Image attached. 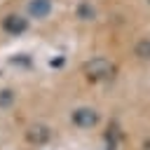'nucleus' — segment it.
<instances>
[{
  "label": "nucleus",
  "mask_w": 150,
  "mask_h": 150,
  "mask_svg": "<svg viewBox=\"0 0 150 150\" xmlns=\"http://www.w3.org/2000/svg\"><path fill=\"white\" fill-rule=\"evenodd\" d=\"M84 73H87L91 80H105V77H110V75L115 73V66H112L108 59L96 56V59H91V61L84 63Z\"/></svg>",
  "instance_id": "f257e3e1"
},
{
  "label": "nucleus",
  "mask_w": 150,
  "mask_h": 150,
  "mask_svg": "<svg viewBox=\"0 0 150 150\" xmlns=\"http://www.w3.org/2000/svg\"><path fill=\"white\" fill-rule=\"evenodd\" d=\"M70 120H73V124L80 127V129H91V127L98 124V112H96L94 108L82 105V108H75V110L70 112Z\"/></svg>",
  "instance_id": "f03ea898"
},
{
  "label": "nucleus",
  "mask_w": 150,
  "mask_h": 150,
  "mask_svg": "<svg viewBox=\"0 0 150 150\" xmlns=\"http://www.w3.org/2000/svg\"><path fill=\"white\" fill-rule=\"evenodd\" d=\"M2 28H5V33H9V35H21V33H26V28H28V19H23V16H19V14H7V16L2 19Z\"/></svg>",
  "instance_id": "7ed1b4c3"
},
{
  "label": "nucleus",
  "mask_w": 150,
  "mask_h": 150,
  "mask_svg": "<svg viewBox=\"0 0 150 150\" xmlns=\"http://www.w3.org/2000/svg\"><path fill=\"white\" fill-rule=\"evenodd\" d=\"M28 141L30 143H35V145H42V143H47L49 141V136H52V131H49V127H45V124H33L30 129H28Z\"/></svg>",
  "instance_id": "20e7f679"
},
{
  "label": "nucleus",
  "mask_w": 150,
  "mask_h": 150,
  "mask_svg": "<svg viewBox=\"0 0 150 150\" xmlns=\"http://www.w3.org/2000/svg\"><path fill=\"white\" fill-rule=\"evenodd\" d=\"M52 12V0H30L28 2V14L33 19H45Z\"/></svg>",
  "instance_id": "39448f33"
},
{
  "label": "nucleus",
  "mask_w": 150,
  "mask_h": 150,
  "mask_svg": "<svg viewBox=\"0 0 150 150\" xmlns=\"http://www.w3.org/2000/svg\"><path fill=\"white\" fill-rule=\"evenodd\" d=\"M94 14H96V12H94V7H91L87 0H82V2L77 5V19H82V21H91Z\"/></svg>",
  "instance_id": "423d86ee"
},
{
  "label": "nucleus",
  "mask_w": 150,
  "mask_h": 150,
  "mask_svg": "<svg viewBox=\"0 0 150 150\" xmlns=\"http://www.w3.org/2000/svg\"><path fill=\"white\" fill-rule=\"evenodd\" d=\"M134 54L138 59H150V40L148 38H141L136 42V47H134Z\"/></svg>",
  "instance_id": "0eeeda50"
},
{
  "label": "nucleus",
  "mask_w": 150,
  "mask_h": 150,
  "mask_svg": "<svg viewBox=\"0 0 150 150\" xmlns=\"http://www.w3.org/2000/svg\"><path fill=\"white\" fill-rule=\"evenodd\" d=\"M14 103V91L12 89H0V108H9Z\"/></svg>",
  "instance_id": "6e6552de"
},
{
  "label": "nucleus",
  "mask_w": 150,
  "mask_h": 150,
  "mask_svg": "<svg viewBox=\"0 0 150 150\" xmlns=\"http://www.w3.org/2000/svg\"><path fill=\"white\" fill-rule=\"evenodd\" d=\"M148 5H150V0H148Z\"/></svg>",
  "instance_id": "1a4fd4ad"
}]
</instances>
